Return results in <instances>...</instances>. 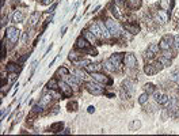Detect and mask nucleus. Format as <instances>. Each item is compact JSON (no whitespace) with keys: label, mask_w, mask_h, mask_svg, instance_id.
Segmentation results:
<instances>
[{"label":"nucleus","mask_w":179,"mask_h":136,"mask_svg":"<svg viewBox=\"0 0 179 136\" xmlns=\"http://www.w3.org/2000/svg\"><path fill=\"white\" fill-rule=\"evenodd\" d=\"M86 89H87V91L90 94H92V95H102V94H105V87H103V84L95 82V80L94 82L86 83Z\"/></svg>","instance_id":"1"},{"label":"nucleus","mask_w":179,"mask_h":136,"mask_svg":"<svg viewBox=\"0 0 179 136\" xmlns=\"http://www.w3.org/2000/svg\"><path fill=\"white\" fill-rule=\"evenodd\" d=\"M163 68H164V65L158 60V61H155V63H151V64L145 65L144 72L147 74V75H156V74H159V72L162 71Z\"/></svg>","instance_id":"2"},{"label":"nucleus","mask_w":179,"mask_h":136,"mask_svg":"<svg viewBox=\"0 0 179 136\" xmlns=\"http://www.w3.org/2000/svg\"><path fill=\"white\" fill-rule=\"evenodd\" d=\"M19 36H21V31L14 26H10L6 30V38L11 42V45H14V44H16L19 41Z\"/></svg>","instance_id":"3"},{"label":"nucleus","mask_w":179,"mask_h":136,"mask_svg":"<svg viewBox=\"0 0 179 136\" xmlns=\"http://www.w3.org/2000/svg\"><path fill=\"white\" fill-rule=\"evenodd\" d=\"M92 79L95 82L101 83V84H105V86H111L113 84V79L109 78L107 75H103L102 72H94L92 74Z\"/></svg>","instance_id":"4"},{"label":"nucleus","mask_w":179,"mask_h":136,"mask_svg":"<svg viewBox=\"0 0 179 136\" xmlns=\"http://www.w3.org/2000/svg\"><path fill=\"white\" fill-rule=\"evenodd\" d=\"M76 48H77V49H80V50H83V52H87V53H88V50L91 49V42H90L86 37L80 36L79 38L76 39Z\"/></svg>","instance_id":"5"},{"label":"nucleus","mask_w":179,"mask_h":136,"mask_svg":"<svg viewBox=\"0 0 179 136\" xmlns=\"http://www.w3.org/2000/svg\"><path fill=\"white\" fill-rule=\"evenodd\" d=\"M105 23H106V26H107L109 31L111 33V36L119 37V34H121V30H119V26H118V23H117L116 21H113V19H106Z\"/></svg>","instance_id":"6"},{"label":"nucleus","mask_w":179,"mask_h":136,"mask_svg":"<svg viewBox=\"0 0 179 136\" xmlns=\"http://www.w3.org/2000/svg\"><path fill=\"white\" fill-rule=\"evenodd\" d=\"M172 45H174V36H170V34L164 36L159 42V47L162 50H168Z\"/></svg>","instance_id":"7"},{"label":"nucleus","mask_w":179,"mask_h":136,"mask_svg":"<svg viewBox=\"0 0 179 136\" xmlns=\"http://www.w3.org/2000/svg\"><path fill=\"white\" fill-rule=\"evenodd\" d=\"M64 78H65V82L71 87H73V90H79V86H80V83H81L80 78H77L76 75H67V76H64Z\"/></svg>","instance_id":"8"},{"label":"nucleus","mask_w":179,"mask_h":136,"mask_svg":"<svg viewBox=\"0 0 179 136\" xmlns=\"http://www.w3.org/2000/svg\"><path fill=\"white\" fill-rule=\"evenodd\" d=\"M123 63L128 68H136L137 67V59L133 53H125L123 54Z\"/></svg>","instance_id":"9"},{"label":"nucleus","mask_w":179,"mask_h":136,"mask_svg":"<svg viewBox=\"0 0 179 136\" xmlns=\"http://www.w3.org/2000/svg\"><path fill=\"white\" fill-rule=\"evenodd\" d=\"M153 97H155V101H156L159 105H162V106H167V104H168V101H170L168 95H167V94L160 93V91H159V93H158V91H155Z\"/></svg>","instance_id":"10"},{"label":"nucleus","mask_w":179,"mask_h":136,"mask_svg":"<svg viewBox=\"0 0 179 136\" xmlns=\"http://www.w3.org/2000/svg\"><path fill=\"white\" fill-rule=\"evenodd\" d=\"M58 86H60V90H61V93L65 95V97H72V94H73V91H72V87L68 84L65 80H61V82H58Z\"/></svg>","instance_id":"11"},{"label":"nucleus","mask_w":179,"mask_h":136,"mask_svg":"<svg viewBox=\"0 0 179 136\" xmlns=\"http://www.w3.org/2000/svg\"><path fill=\"white\" fill-rule=\"evenodd\" d=\"M170 18V14L165 10H158L156 12V21L160 22V23H165Z\"/></svg>","instance_id":"12"},{"label":"nucleus","mask_w":179,"mask_h":136,"mask_svg":"<svg viewBox=\"0 0 179 136\" xmlns=\"http://www.w3.org/2000/svg\"><path fill=\"white\" fill-rule=\"evenodd\" d=\"M88 30H90V31H91L96 38H103V33H102V29H101L99 23H92Z\"/></svg>","instance_id":"13"},{"label":"nucleus","mask_w":179,"mask_h":136,"mask_svg":"<svg viewBox=\"0 0 179 136\" xmlns=\"http://www.w3.org/2000/svg\"><path fill=\"white\" fill-rule=\"evenodd\" d=\"M123 27H125V30H126L128 33H130V34H138L140 33V26L137 25V23H125L123 25Z\"/></svg>","instance_id":"14"},{"label":"nucleus","mask_w":179,"mask_h":136,"mask_svg":"<svg viewBox=\"0 0 179 136\" xmlns=\"http://www.w3.org/2000/svg\"><path fill=\"white\" fill-rule=\"evenodd\" d=\"M109 59H110V61H111L113 64L118 68L119 65H121V63L123 61V53H114V54H111Z\"/></svg>","instance_id":"15"},{"label":"nucleus","mask_w":179,"mask_h":136,"mask_svg":"<svg viewBox=\"0 0 179 136\" xmlns=\"http://www.w3.org/2000/svg\"><path fill=\"white\" fill-rule=\"evenodd\" d=\"M122 87H123L125 90H126L129 95H132V94L134 93V82H133V80H130V79H126V80H123Z\"/></svg>","instance_id":"16"},{"label":"nucleus","mask_w":179,"mask_h":136,"mask_svg":"<svg viewBox=\"0 0 179 136\" xmlns=\"http://www.w3.org/2000/svg\"><path fill=\"white\" fill-rule=\"evenodd\" d=\"M87 71L91 72V74H94V72H101L103 69V65L101 64V63H90V64L87 65Z\"/></svg>","instance_id":"17"},{"label":"nucleus","mask_w":179,"mask_h":136,"mask_svg":"<svg viewBox=\"0 0 179 136\" xmlns=\"http://www.w3.org/2000/svg\"><path fill=\"white\" fill-rule=\"evenodd\" d=\"M52 99H53V95H52V93H46V94H44L42 97H41V99H39V104L42 105L44 107L45 106H48V105L52 102Z\"/></svg>","instance_id":"18"},{"label":"nucleus","mask_w":179,"mask_h":136,"mask_svg":"<svg viewBox=\"0 0 179 136\" xmlns=\"http://www.w3.org/2000/svg\"><path fill=\"white\" fill-rule=\"evenodd\" d=\"M12 21L16 22V23H22L25 21V14L22 11H15L14 15H12Z\"/></svg>","instance_id":"19"},{"label":"nucleus","mask_w":179,"mask_h":136,"mask_svg":"<svg viewBox=\"0 0 179 136\" xmlns=\"http://www.w3.org/2000/svg\"><path fill=\"white\" fill-rule=\"evenodd\" d=\"M81 36L83 37H86V38L88 39V41H90V42L91 44H94V42H96V37L94 36V34H92L91 31H90V30H83V31H81Z\"/></svg>","instance_id":"20"},{"label":"nucleus","mask_w":179,"mask_h":136,"mask_svg":"<svg viewBox=\"0 0 179 136\" xmlns=\"http://www.w3.org/2000/svg\"><path fill=\"white\" fill-rule=\"evenodd\" d=\"M64 128V122L63 121H57V122H53L50 125V131L52 132H61Z\"/></svg>","instance_id":"21"},{"label":"nucleus","mask_w":179,"mask_h":136,"mask_svg":"<svg viewBox=\"0 0 179 136\" xmlns=\"http://www.w3.org/2000/svg\"><path fill=\"white\" fill-rule=\"evenodd\" d=\"M99 26H101V29H102V33H103V38L109 39L110 37H111V33L109 31V29H107V26H106V23H103V22H98Z\"/></svg>","instance_id":"22"},{"label":"nucleus","mask_w":179,"mask_h":136,"mask_svg":"<svg viewBox=\"0 0 179 136\" xmlns=\"http://www.w3.org/2000/svg\"><path fill=\"white\" fill-rule=\"evenodd\" d=\"M46 87H48V90H57V89H60L58 82H57V79H56V78H52V79L49 80V82H48Z\"/></svg>","instance_id":"23"},{"label":"nucleus","mask_w":179,"mask_h":136,"mask_svg":"<svg viewBox=\"0 0 179 136\" xmlns=\"http://www.w3.org/2000/svg\"><path fill=\"white\" fill-rule=\"evenodd\" d=\"M103 67L107 69V71H110V72H114L117 69V67L114 64H113L111 61H110V59H107V60H105L103 61Z\"/></svg>","instance_id":"24"},{"label":"nucleus","mask_w":179,"mask_h":136,"mask_svg":"<svg viewBox=\"0 0 179 136\" xmlns=\"http://www.w3.org/2000/svg\"><path fill=\"white\" fill-rule=\"evenodd\" d=\"M6 69H7L8 74H11V72H18L19 67H18V64H15V63H8V64L6 65Z\"/></svg>","instance_id":"25"},{"label":"nucleus","mask_w":179,"mask_h":136,"mask_svg":"<svg viewBox=\"0 0 179 136\" xmlns=\"http://www.w3.org/2000/svg\"><path fill=\"white\" fill-rule=\"evenodd\" d=\"M144 90H145V93H148L149 95H151V94H153L155 91H156V87H155L153 83H147V84L144 86Z\"/></svg>","instance_id":"26"},{"label":"nucleus","mask_w":179,"mask_h":136,"mask_svg":"<svg viewBox=\"0 0 179 136\" xmlns=\"http://www.w3.org/2000/svg\"><path fill=\"white\" fill-rule=\"evenodd\" d=\"M56 75L57 76H67V75H69V71H68L67 67H60L56 71Z\"/></svg>","instance_id":"27"},{"label":"nucleus","mask_w":179,"mask_h":136,"mask_svg":"<svg viewBox=\"0 0 179 136\" xmlns=\"http://www.w3.org/2000/svg\"><path fill=\"white\" fill-rule=\"evenodd\" d=\"M148 98H149V94L144 91V93H143L140 97H138V104H140V105H145V104L148 102Z\"/></svg>","instance_id":"28"},{"label":"nucleus","mask_w":179,"mask_h":136,"mask_svg":"<svg viewBox=\"0 0 179 136\" xmlns=\"http://www.w3.org/2000/svg\"><path fill=\"white\" fill-rule=\"evenodd\" d=\"M68 59H69L71 61H73L75 64H76V63H77V61H79V60H81V59H80V56H79V54H77V53H75V52H72V50H71V52H69V54H68Z\"/></svg>","instance_id":"29"},{"label":"nucleus","mask_w":179,"mask_h":136,"mask_svg":"<svg viewBox=\"0 0 179 136\" xmlns=\"http://www.w3.org/2000/svg\"><path fill=\"white\" fill-rule=\"evenodd\" d=\"M39 12H34V14L31 15V18H30V25H31V27H34L35 25H37V22H38L39 19Z\"/></svg>","instance_id":"30"},{"label":"nucleus","mask_w":179,"mask_h":136,"mask_svg":"<svg viewBox=\"0 0 179 136\" xmlns=\"http://www.w3.org/2000/svg\"><path fill=\"white\" fill-rule=\"evenodd\" d=\"M140 127H141V122L138 121V120H134V121H132L129 124V129H130V131H137Z\"/></svg>","instance_id":"31"},{"label":"nucleus","mask_w":179,"mask_h":136,"mask_svg":"<svg viewBox=\"0 0 179 136\" xmlns=\"http://www.w3.org/2000/svg\"><path fill=\"white\" fill-rule=\"evenodd\" d=\"M170 79H171L172 82L179 83V69H175V71H172L171 74H170Z\"/></svg>","instance_id":"32"},{"label":"nucleus","mask_w":179,"mask_h":136,"mask_svg":"<svg viewBox=\"0 0 179 136\" xmlns=\"http://www.w3.org/2000/svg\"><path fill=\"white\" fill-rule=\"evenodd\" d=\"M110 11H111V14L114 15L117 19L121 18V14L118 12V7H117V6H114V4H110Z\"/></svg>","instance_id":"33"},{"label":"nucleus","mask_w":179,"mask_h":136,"mask_svg":"<svg viewBox=\"0 0 179 136\" xmlns=\"http://www.w3.org/2000/svg\"><path fill=\"white\" fill-rule=\"evenodd\" d=\"M143 57H144V60H148V61H149V60H152V59L155 57V53L152 52V50L147 49V50L144 52V54H143Z\"/></svg>","instance_id":"34"},{"label":"nucleus","mask_w":179,"mask_h":136,"mask_svg":"<svg viewBox=\"0 0 179 136\" xmlns=\"http://www.w3.org/2000/svg\"><path fill=\"white\" fill-rule=\"evenodd\" d=\"M75 75H76L77 78H80L81 80H83V79H86V78H87V72L81 71L80 68H77V69H75Z\"/></svg>","instance_id":"35"},{"label":"nucleus","mask_w":179,"mask_h":136,"mask_svg":"<svg viewBox=\"0 0 179 136\" xmlns=\"http://www.w3.org/2000/svg\"><path fill=\"white\" fill-rule=\"evenodd\" d=\"M129 6H130V8H133V10H136V8L141 7V0H130Z\"/></svg>","instance_id":"36"},{"label":"nucleus","mask_w":179,"mask_h":136,"mask_svg":"<svg viewBox=\"0 0 179 136\" xmlns=\"http://www.w3.org/2000/svg\"><path fill=\"white\" fill-rule=\"evenodd\" d=\"M68 110H72V112L77 110V102L76 101H71V102H68Z\"/></svg>","instance_id":"37"},{"label":"nucleus","mask_w":179,"mask_h":136,"mask_svg":"<svg viewBox=\"0 0 179 136\" xmlns=\"http://www.w3.org/2000/svg\"><path fill=\"white\" fill-rule=\"evenodd\" d=\"M44 110V106L41 104H37V105H34V106H33V113H35V115H37V113H41V112Z\"/></svg>","instance_id":"38"},{"label":"nucleus","mask_w":179,"mask_h":136,"mask_svg":"<svg viewBox=\"0 0 179 136\" xmlns=\"http://www.w3.org/2000/svg\"><path fill=\"white\" fill-rule=\"evenodd\" d=\"M159 61H160L164 67H168V65H171V59H167V57H164V56L159 59Z\"/></svg>","instance_id":"39"},{"label":"nucleus","mask_w":179,"mask_h":136,"mask_svg":"<svg viewBox=\"0 0 179 136\" xmlns=\"http://www.w3.org/2000/svg\"><path fill=\"white\" fill-rule=\"evenodd\" d=\"M90 63H91V61L87 60V59H81V60H79L76 63V65H79V67H87Z\"/></svg>","instance_id":"40"},{"label":"nucleus","mask_w":179,"mask_h":136,"mask_svg":"<svg viewBox=\"0 0 179 136\" xmlns=\"http://www.w3.org/2000/svg\"><path fill=\"white\" fill-rule=\"evenodd\" d=\"M148 49L152 50V52H153V53L156 54V53L159 52V49H160V47H159V44H151V45L148 47Z\"/></svg>","instance_id":"41"},{"label":"nucleus","mask_w":179,"mask_h":136,"mask_svg":"<svg viewBox=\"0 0 179 136\" xmlns=\"http://www.w3.org/2000/svg\"><path fill=\"white\" fill-rule=\"evenodd\" d=\"M119 95H121V98H122V99H126V98H129L130 95L129 94H128V91L125 89H123V87H121V91H119Z\"/></svg>","instance_id":"42"},{"label":"nucleus","mask_w":179,"mask_h":136,"mask_svg":"<svg viewBox=\"0 0 179 136\" xmlns=\"http://www.w3.org/2000/svg\"><path fill=\"white\" fill-rule=\"evenodd\" d=\"M172 47L175 48V50H179V34L174 36V45Z\"/></svg>","instance_id":"43"},{"label":"nucleus","mask_w":179,"mask_h":136,"mask_svg":"<svg viewBox=\"0 0 179 136\" xmlns=\"http://www.w3.org/2000/svg\"><path fill=\"white\" fill-rule=\"evenodd\" d=\"M16 74H18V72H11V74H10V76H8V83H10V84L14 82L15 79H16V76H18Z\"/></svg>","instance_id":"44"},{"label":"nucleus","mask_w":179,"mask_h":136,"mask_svg":"<svg viewBox=\"0 0 179 136\" xmlns=\"http://www.w3.org/2000/svg\"><path fill=\"white\" fill-rule=\"evenodd\" d=\"M160 6H162V8H164L165 11H170V3L167 0H163L162 3H160Z\"/></svg>","instance_id":"45"},{"label":"nucleus","mask_w":179,"mask_h":136,"mask_svg":"<svg viewBox=\"0 0 179 136\" xmlns=\"http://www.w3.org/2000/svg\"><path fill=\"white\" fill-rule=\"evenodd\" d=\"M163 56H164V57H167V59H172L174 57V54L171 53V50H163Z\"/></svg>","instance_id":"46"},{"label":"nucleus","mask_w":179,"mask_h":136,"mask_svg":"<svg viewBox=\"0 0 179 136\" xmlns=\"http://www.w3.org/2000/svg\"><path fill=\"white\" fill-rule=\"evenodd\" d=\"M6 57V44H1V59Z\"/></svg>","instance_id":"47"},{"label":"nucleus","mask_w":179,"mask_h":136,"mask_svg":"<svg viewBox=\"0 0 179 136\" xmlns=\"http://www.w3.org/2000/svg\"><path fill=\"white\" fill-rule=\"evenodd\" d=\"M10 110H11V107H7V110L3 112V115H1V120H4V118H6V115H8V113H10Z\"/></svg>","instance_id":"48"},{"label":"nucleus","mask_w":179,"mask_h":136,"mask_svg":"<svg viewBox=\"0 0 179 136\" xmlns=\"http://www.w3.org/2000/svg\"><path fill=\"white\" fill-rule=\"evenodd\" d=\"M29 56H30V53H26L25 56H22V57H21V60H19V61H21V63H25V61H26V59H27Z\"/></svg>","instance_id":"49"},{"label":"nucleus","mask_w":179,"mask_h":136,"mask_svg":"<svg viewBox=\"0 0 179 136\" xmlns=\"http://www.w3.org/2000/svg\"><path fill=\"white\" fill-rule=\"evenodd\" d=\"M87 112L90 113V115H91V113H94V112H95V106H92V105H91V106H88Z\"/></svg>","instance_id":"50"},{"label":"nucleus","mask_w":179,"mask_h":136,"mask_svg":"<svg viewBox=\"0 0 179 136\" xmlns=\"http://www.w3.org/2000/svg\"><path fill=\"white\" fill-rule=\"evenodd\" d=\"M56 8H57V3H54V4H53V6H52V7H50L49 12H52V14H53V12H54V10H56Z\"/></svg>","instance_id":"51"},{"label":"nucleus","mask_w":179,"mask_h":136,"mask_svg":"<svg viewBox=\"0 0 179 136\" xmlns=\"http://www.w3.org/2000/svg\"><path fill=\"white\" fill-rule=\"evenodd\" d=\"M54 0H42V4L44 6H48V4H50V3H53Z\"/></svg>","instance_id":"52"},{"label":"nucleus","mask_w":179,"mask_h":136,"mask_svg":"<svg viewBox=\"0 0 179 136\" xmlns=\"http://www.w3.org/2000/svg\"><path fill=\"white\" fill-rule=\"evenodd\" d=\"M61 133H64V135H68V133H71V129L69 128H65L64 131H61Z\"/></svg>","instance_id":"53"},{"label":"nucleus","mask_w":179,"mask_h":136,"mask_svg":"<svg viewBox=\"0 0 179 136\" xmlns=\"http://www.w3.org/2000/svg\"><path fill=\"white\" fill-rule=\"evenodd\" d=\"M52 48H53V45H52V44H50L49 47H48V49H46V52H45V54H44V56H46V54L49 53V52H50V49H52Z\"/></svg>","instance_id":"54"},{"label":"nucleus","mask_w":179,"mask_h":136,"mask_svg":"<svg viewBox=\"0 0 179 136\" xmlns=\"http://www.w3.org/2000/svg\"><path fill=\"white\" fill-rule=\"evenodd\" d=\"M67 29H68L67 26H64V27H63V30H61V37H63L64 34H65V31H67Z\"/></svg>","instance_id":"55"},{"label":"nucleus","mask_w":179,"mask_h":136,"mask_svg":"<svg viewBox=\"0 0 179 136\" xmlns=\"http://www.w3.org/2000/svg\"><path fill=\"white\" fill-rule=\"evenodd\" d=\"M6 21H7V19H6V16H3V19H1V26L6 25Z\"/></svg>","instance_id":"56"},{"label":"nucleus","mask_w":179,"mask_h":136,"mask_svg":"<svg viewBox=\"0 0 179 136\" xmlns=\"http://www.w3.org/2000/svg\"><path fill=\"white\" fill-rule=\"evenodd\" d=\"M99 8H101V6H96V7H95V10H94V12H96V11H98Z\"/></svg>","instance_id":"57"},{"label":"nucleus","mask_w":179,"mask_h":136,"mask_svg":"<svg viewBox=\"0 0 179 136\" xmlns=\"http://www.w3.org/2000/svg\"><path fill=\"white\" fill-rule=\"evenodd\" d=\"M176 29H179V22H178V25H176Z\"/></svg>","instance_id":"58"},{"label":"nucleus","mask_w":179,"mask_h":136,"mask_svg":"<svg viewBox=\"0 0 179 136\" xmlns=\"http://www.w3.org/2000/svg\"><path fill=\"white\" fill-rule=\"evenodd\" d=\"M178 91H179V83H178Z\"/></svg>","instance_id":"59"}]
</instances>
